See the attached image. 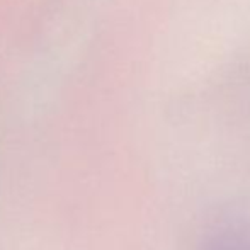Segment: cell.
Masks as SVG:
<instances>
[{
    "label": "cell",
    "mask_w": 250,
    "mask_h": 250,
    "mask_svg": "<svg viewBox=\"0 0 250 250\" xmlns=\"http://www.w3.org/2000/svg\"><path fill=\"white\" fill-rule=\"evenodd\" d=\"M209 250H250V238L247 237H228L213 244Z\"/></svg>",
    "instance_id": "cell-1"
}]
</instances>
